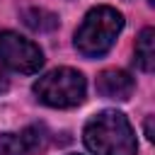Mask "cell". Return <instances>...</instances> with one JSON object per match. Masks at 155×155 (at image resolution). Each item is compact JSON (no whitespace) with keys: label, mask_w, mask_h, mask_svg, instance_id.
<instances>
[{"label":"cell","mask_w":155,"mask_h":155,"mask_svg":"<svg viewBox=\"0 0 155 155\" xmlns=\"http://www.w3.org/2000/svg\"><path fill=\"white\" fill-rule=\"evenodd\" d=\"M82 136L94 155H136L138 150L133 128L121 111H99L87 121Z\"/></svg>","instance_id":"obj_1"},{"label":"cell","mask_w":155,"mask_h":155,"mask_svg":"<svg viewBox=\"0 0 155 155\" xmlns=\"http://www.w3.org/2000/svg\"><path fill=\"white\" fill-rule=\"evenodd\" d=\"M121 29H124L121 12L107 5L92 7L75 31V48L85 58H99L114 46Z\"/></svg>","instance_id":"obj_2"},{"label":"cell","mask_w":155,"mask_h":155,"mask_svg":"<svg viewBox=\"0 0 155 155\" xmlns=\"http://www.w3.org/2000/svg\"><path fill=\"white\" fill-rule=\"evenodd\" d=\"M85 90L87 85L82 73L73 68H56L34 82V94L39 97V102L56 109L78 107L85 99Z\"/></svg>","instance_id":"obj_3"},{"label":"cell","mask_w":155,"mask_h":155,"mask_svg":"<svg viewBox=\"0 0 155 155\" xmlns=\"http://www.w3.org/2000/svg\"><path fill=\"white\" fill-rule=\"evenodd\" d=\"M0 61L10 70L29 75L44 65V53L34 41H29L15 31H0Z\"/></svg>","instance_id":"obj_4"},{"label":"cell","mask_w":155,"mask_h":155,"mask_svg":"<svg viewBox=\"0 0 155 155\" xmlns=\"http://www.w3.org/2000/svg\"><path fill=\"white\" fill-rule=\"evenodd\" d=\"M133 87H136V82L126 70L111 68V70H102L99 78H97V92L102 97H107V99L124 102V99H128L133 94Z\"/></svg>","instance_id":"obj_5"},{"label":"cell","mask_w":155,"mask_h":155,"mask_svg":"<svg viewBox=\"0 0 155 155\" xmlns=\"http://www.w3.org/2000/svg\"><path fill=\"white\" fill-rule=\"evenodd\" d=\"M136 63L145 73H150L155 68V31L150 27L143 29L140 36L136 39Z\"/></svg>","instance_id":"obj_6"},{"label":"cell","mask_w":155,"mask_h":155,"mask_svg":"<svg viewBox=\"0 0 155 155\" xmlns=\"http://www.w3.org/2000/svg\"><path fill=\"white\" fill-rule=\"evenodd\" d=\"M22 19L34 31H51V29L58 27V15H53L44 7H27L22 12Z\"/></svg>","instance_id":"obj_7"},{"label":"cell","mask_w":155,"mask_h":155,"mask_svg":"<svg viewBox=\"0 0 155 155\" xmlns=\"http://www.w3.org/2000/svg\"><path fill=\"white\" fill-rule=\"evenodd\" d=\"M0 155H31L24 133H0Z\"/></svg>","instance_id":"obj_8"},{"label":"cell","mask_w":155,"mask_h":155,"mask_svg":"<svg viewBox=\"0 0 155 155\" xmlns=\"http://www.w3.org/2000/svg\"><path fill=\"white\" fill-rule=\"evenodd\" d=\"M145 136H148L150 140L155 138V133H153V116H148V119H145Z\"/></svg>","instance_id":"obj_9"},{"label":"cell","mask_w":155,"mask_h":155,"mask_svg":"<svg viewBox=\"0 0 155 155\" xmlns=\"http://www.w3.org/2000/svg\"><path fill=\"white\" fill-rule=\"evenodd\" d=\"M5 90H7V78H5L2 73H0V94H2Z\"/></svg>","instance_id":"obj_10"}]
</instances>
